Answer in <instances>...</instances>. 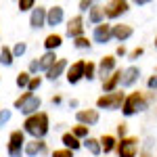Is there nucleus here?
<instances>
[{
	"instance_id": "nucleus-36",
	"label": "nucleus",
	"mask_w": 157,
	"mask_h": 157,
	"mask_svg": "<svg viewBox=\"0 0 157 157\" xmlns=\"http://www.w3.org/2000/svg\"><path fill=\"white\" fill-rule=\"evenodd\" d=\"M143 52H145V48H140V46H138V48H134L128 57H130V61H134V59H138V57H143Z\"/></svg>"
},
{
	"instance_id": "nucleus-31",
	"label": "nucleus",
	"mask_w": 157,
	"mask_h": 157,
	"mask_svg": "<svg viewBox=\"0 0 157 157\" xmlns=\"http://www.w3.org/2000/svg\"><path fill=\"white\" fill-rule=\"evenodd\" d=\"M29 78H32V75H29L27 71H21V73H17V80H15V82H17V86H19V88H27Z\"/></svg>"
},
{
	"instance_id": "nucleus-3",
	"label": "nucleus",
	"mask_w": 157,
	"mask_h": 157,
	"mask_svg": "<svg viewBox=\"0 0 157 157\" xmlns=\"http://www.w3.org/2000/svg\"><path fill=\"white\" fill-rule=\"evenodd\" d=\"M13 107L19 109L23 115H34L38 113V109L42 107V98L36 97V94H32V92H23L19 98H15V103H13Z\"/></svg>"
},
{
	"instance_id": "nucleus-29",
	"label": "nucleus",
	"mask_w": 157,
	"mask_h": 157,
	"mask_svg": "<svg viewBox=\"0 0 157 157\" xmlns=\"http://www.w3.org/2000/svg\"><path fill=\"white\" fill-rule=\"evenodd\" d=\"M90 44H92V42H90L86 36H80V38H75V40H73V46H75V48H80V50L90 48Z\"/></svg>"
},
{
	"instance_id": "nucleus-33",
	"label": "nucleus",
	"mask_w": 157,
	"mask_h": 157,
	"mask_svg": "<svg viewBox=\"0 0 157 157\" xmlns=\"http://www.w3.org/2000/svg\"><path fill=\"white\" fill-rule=\"evenodd\" d=\"M17 6H19V11H21V13H25V11H32V9L36 6V2H34V0H19Z\"/></svg>"
},
{
	"instance_id": "nucleus-38",
	"label": "nucleus",
	"mask_w": 157,
	"mask_h": 157,
	"mask_svg": "<svg viewBox=\"0 0 157 157\" xmlns=\"http://www.w3.org/2000/svg\"><path fill=\"white\" fill-rule=\"evenodd\" d=\"M147 86H149V90H157V75H151L147 80Z\"/></svg>"
},
{
	"instance_id": "nucleus-4",
	"label": "nucleus",
	"mask_w": 157,
	"mask_h": 157,
	"mask_svg": "<svg viewBox=\"0 0 157 157\" xmlns=\"http://www.w3.org/2000/svg\"><path fill=\"white\" fill-rule=\"evenodd\" d=\"M25 134L23 130H13L9 136V145H6V153L11 157H21L23 155V147H25Z\"/></svg>"
},
{
	"instance_id": "nucleus-26",
	"label": "nucleus",
	"mask_w": 157,
	"mask_h": 157,
	"mask_svg": "<svg viewBox=\"0 0 157 157\" xmlns=\"http://www.w3.org/2000/svg\"><path fill=\"white\" fill-rule=\"evenodd\" d=\"M13 61H15V57H13V52L9 46H2V50H0V63L4 65V67H11Z\"/></svg>"
},
{
	"instance_id": "nucleus-2",
	"label": "nucleus",
	"mask_w": 157,
	"mask_h": 157,
	"mask_svg": "<svg viewBox=\"0 0 157 157\" xmlns=\"http://www.w3.org/2000/svg\"><path fill=\"white\" fill-rule=\"evenodd\" d=\"M147 107H149V98H147L140 90H136V92H130L128 97L124 98V103H121V113H124L126 117H130V115H136V113L145 111Z\"/></svg>"
},
{
	"instance_id": "nucleus-20",
	"label": "nucleus",
	"mask_w": 157,
	"mask_h": 157,
	"mask_svg": "<svg viewBox=\"0 0 157 157\" xmlns=\"http://www.w3.org/2000/svg\"><path fill=\"white\" fill-rule=\"evenodd\" d=\"M98 145H101V153H111L115 151V145H117V138L113 134H103L98 138Z\"/></svg>"
},
{
	"instance_id": "nucleus-21",
	"label": "nucleus",
	"mask_w": 157,
	"mask_h": 157,
	"mask_svg": "<svg viewBox=\"0 0 157 157\" xmlns=\"http://www.w3.org/2000/svg\"><path fill=\"white\" fill-rule=\"evenodd\" d=\"M61 44H63V36L61 34H48V36L44 38V48H46V52H55Z\"/></svg>"
},
{
	"instance_id": "nucleus-35",
	"label": "nucleus",
	"mask_w": 157,
	"mask_h": 157,
	"mask_svg": "<svg viewBox=\"0 0 157 157\" xmlns=\"http://www.w3.org/2000/svg\"><path fill=\"white\" fill-rule=\"evenodd\" d=\"M11 111H9V109H0V126H4V124H6V121L11 120Z\"/></svg>"
},
{
	"instance_id": "nucleus-43",
	"label": "nucleus",
	"mask_w": 157,
	"mask_h": 157,
	"mask_svg": "<svg viewBox=\"0 0 157 157\" xmlns=\"http://www.w3.org/2000/svg\"><path fill=\"white\" fill-rule=\"evenodd\" d=\"M155 48H157V38H155Z\"/></svg>"
},
{
	"instance_id": "nucleus-30",
	"label": "nucleus",
	"mask_w": 157,
	"mask_h": 157,
	"mask_svg": "<svg viewBox=\"0 0 157 157\" xmlns=\"http://www.w3.org/2000/svg\"><path fill=\"white\" fill-rule=\"evenodd\" d=\"M40 84H42V78H40V75H32V78H29V84H27V92L34 94L38 88H40Z\"/></svg>"
},
{
	"instance_id": "nucleus-8",
	"label": "nucleus",
	"mask_w": 157,
	"mask_h": 157,
	"mask_svg": "<svg viewBox=\"0 0 157 157\" xmlns=\"http://www.w3.org/2000/svg\"><path fill=\"white\" fill-rule=\"evenodd\" d=\"M84 67H86V61H75L67 67V82L69 84H78L84 80Z\"/></svg>"
},
{
	"instance_id": "nucleus-37",
	"label": "nucleus",
	"mask_w": 157,
	"mask_h": 157,
	"mask_svg": "<svg viewBox=\"0 0 157 157\" xmlns=\"http://www.w3.org/2000/svg\"><path fill=\"white\" fill-rule=\"evenodd\" d=\"M92 4H94L92 0H82L78 6H80V11H90V9H92Z\"/></svg>"
},
{
	"instance_id": "nucleus-11",
	"label": "nucleus",
	"mask_w": 157,
	"mask_h": 157,
	"mask_svg": "<svg viewBox=\"0 0 157 157\" xmlns=\"http://www.w3.org/2000/svg\"><path fill=\"white\" fill-rule=\"evenodd\" d=\"M67 36L73 38V40L84 36V17L82 15H75V17H71L67 21Z\"/></svg>"
},
{
	"instance_id": "nucleus-7",
	"label": "nucleus",
	"mask_w": 157,
	"mask_h": 157,
	"mask_svg": "<svg viewBox=\"0 0 157 157\" xmlns=\"http://www.w3.org/2000/svg\"><path fill=\"white\" fill-rule=\"evenodd\" d=\"M128 11H130V2H126V0H111L103 6V15L107 19H117Z\"/></svg>"
},
{
	"instance_id": "nucleus-27",
	"label": "nucleus",
	"mask_w": 157,
	"mask_h": 157,
	"mask_svg": "<svg viewBox=\"0 0 157 157\" xmlns=\"http://www.w3.org/2000/svg\"><path fill=\"white\" fill-rule=\"evenodd\" d=\"M94 78H97V63H92V61H86L84 80H94Z\"/></svg>"
},
{
	"instance_id": "nucleus-13",
	"label": "nucleus",
	"mask_w": 157,
	"mask_h": 157,
	"mask_svg": "<svg viewBox=\"0 0 157 157\" xmlns=\"http://www.w3.org/2000/svg\"><path fill=\"white\" fill-rule=\"evenodd\" d=\"M92 40L98 42V44H107L109 40H111V25L109 23H98L94 25V32H92Z\"/></svg>"
},
{
	"instance_id": "nucleus-24",
	"label": "nucleus",
	"mask_w": 157,
	"mask_h": 157,
	"mask_svg": "<svg viewBox=\"0 0 157 157\" xmlns=\"http://www.w3.org/2000/svg\"><path fill=\"white\" fill-rule=\"evenodd\" d=\"M88 21L92 25H98L105 21V15H103V6H97V4H92V9L88 11Z\"/></svg>"
},
{
	"instance_id": "nucleus-34",
	"label": "nucleus",
	"mask_w": 157,
	"mask_h": 157,
	"mask_svg": "<svg viewBox=\"0 0 157 157\" xmlns=\"http://www.w3.org/2000/svg\"><path fill=\"white\" fill-rule=\"evenodd\" d=\"M52 157H73V151H69V149H55Z\"/></svg>"
},
{
	"instance_id": "nucleus-32",
	"label": "nucleus",
	"mask_w": 157,
	"mask_h": 157,
	"mask_svg": "<svg viewBox=\"0 0 157 157\" xmlns=\"http://www.w3.org/2000/svg\"><path fill=\"white\" fill-rule=\"evenodd\" d=\"M25 50H27V44H25V42H17V44H15V46L11 48V52H13V57L17 59V57L25 55Z\"/></svg>"
},
{
	"instance_id": "nucleus-41",
	"label": "nucleus",
	"mask_w": 157,
	"mask_h": 157,
	"mask_svg": "<svg viewBox=\"0 0 157 157\" xmlns=\"http://www.w3.org/2000/svg\"><path fill=\"white\" fill-rule=\"evenodd\" d=\"M140 157H153V155H151V151H147V149H145V151L140 153Z\"/></svg>"
},
{
	"instance_id": "nucleus-22",
	"label": "nucleus",
	"mask_w": 157,
	"mask_h": 157,
	"mask_svg": "<svg viewBox=\"0 0 157 157\" xmlns=\"http://www.w3.org/2000/svg\"><path fill=\"white\" fill-rule=\"evenodd\" d=\"M57 59H59V57H57L55 52H44V55L38 59V71H48Z\"/></svg>"
},
{
	"instance_id": "nucleus-17",
	"label": "nucleus",
	"mask_w": 157,
	"mask_h": 157,
	"mask_svg": "<svg viewBox=\"0 0 157 157\" xmlns=\"http://www.w3.org/2000/svg\"><path fill=\"white\" fill-rule=\"evenodd\" d=\"M67 67H69V63H67V59H57L55 63H52V67H50L48 71H46V78L55 82V80H59L61 75H63V73L67 71Z\"/></svg>"
},
{
	"instance_id": "nucleus-6",
	"label": "nucleus",
	"mask_w": 157,
	"mask_h": 157,
	"mask_svg": "<svg viewBox=\"0 0 157 157\" xmlns=\"http://www.w3.org/2000/svg\"><path fill=\"white\" fill-rule=\"evenodd\" d=\"M126 94L121 90H115V92H107L103 97L97 98V109H121V103H124Z\"/></svg>"
},
{
	"instance_id": "nucleus-9",
	"label": "nucleus",
	"mask_w": 157,
	"mask_h": 157,
	"mask_svg": "<svg viewBox=\"0 0 157 157\" xmlns=\"http://www.w3.org/2000/svg\"><path fill=\"white\" fill-rule=\"evenodd\" d=\"M29 25H32L34 29H40V27H44V25H46V6L36 4V6L32 9V15H29Z\"/></svg>"
},
{
	"instance_id": "nucleus-40",
	"label": "nucleus",
	"mask_w": 157,
	"mask_h": 157,
	"mask_svg": "<svg viewBox=\"0 0 157 157\" xmlns=\"http://www.w3.org/2000/svg\"><path fill=\"white\" fill-rule=\"evenodd\" d=\"M115 55H117V57H124V55H126V48H124V44H121V46H117Z\"/></svg>"
},
{
	"instance_id": "nucleus-19",
	"label": "nucleus",
	"mask_w": 157,
	"mask_h": 157,
	"mask_svg": "<svg viewBox=\"0 0 157 157\" xmlns=\"http://www.w3.org/2000/svg\"><path fill=\"white\" fill-rule=\"evenodd\" d=\"M120 80H121V69H115L111 75H107V78L103 80V90H105V94H107V92H115L117 86H120Z\"/></svg>"
},
{
	"instance_id": "nucleus-25",
	"label": "nucleus",
	"mask_w": 157,
	"mask_h": 157,
	"mask_svg": "<svg viewBox=\"0 0 157 157\" xmlns=\"http://www.w3.org/2000/svg\"><path fill=\"white\" fill-rule=\"evenodd\" d=\"M82 147H86V151L88 153H92V155H101V145H98V138H92V136H88L82 140Z\"/></svg>"
},
{
	"instance_id": "nucleus-14",
	"label": "nucleus",
	"mask_w": 157,
	"mask_h": 157,
	"mask_svg": "<svg viewBox=\"0 0 157 157\" xmlns=\"http://www.w3.org/2000/svg\"><path fill=\"white\" fill-rule=\"evenodd\" d=\"M138 75H140V69H138V67H134V65L126 67V69L121 71V80H120L121 88H130V86H134L136 80H138Z\"/></svg>"
},
{
	"instance_id": "nucleus-23",
	"label": "nucleus",
	"mask_w": 157,
	"mask_h": 157,
	"mask_svg": "<svg viewBox=\"0 0 157 157\" xmlns=\"http://www.w3.org/2000/svg\"><path fill=\"white\" fill-rule=\"evenodd\" d=\"M61 143L65 145V149H69V151H78L80 147H82V140H78L71 132H65L61 136Z\"/></svg>"
},
{
	"instance_id": "nucleus-12",
	"label": "nucleus",
	"mask_w": 157,
	"mask_h": 157,
	"mask_svg": "<svg viewBox=\"0 0 157 157\" xmlns=\"http://www.w3.org/2000/svg\"><path fill=\"white\" fill-rule=\"evenodd\" d=\"M75 120H78V124L90 128V126H94L98 121V111L97 109H80V111L75 113Z\"/></svg>"
},
{
	"instance_id": "nucleus-1",
	"label": "nucleus",
	"mask_w": 157,
	"mask_h": 157,
	"mask_svg": "<svg viewBox=\"0 0 157 157\" xmlns=\"http://www.w3.org/2000/svg\"><path fill=\"white\" fill-rule=\"evenodd\" d=\"M50 130V121H48V113L38 111L34 115L25 117L23 121V134H29L34 140H42Z\"/></svg>"
},
{
	"instance_id": "nucleus-42",
	"label": "nucleus",
	"mask_w": 157,
	"mask_h": 157,
	"mask_svg": "<svg viewBox=\"0 0 157 157\" xmlns=\"http://www.w3.org/2000/svg\"><path fill=\"white\" fill-rule=\"evenodd\" d=\"M61 103V97H52V105H59Z\"/></svg>"
},
{
	"instance_id": "nucleus-10",
	"label": "nucleus",
	"mask_w": 157,
	"mask_h": 157,
	"mask_svg": "<svg viewBox=\"0 0 157 157\" xmlns=\"http://www.w3.org/2000/svg\"><path fill=\"white\" fill-rule=\"evenodd\" d=\"M63 19H65V11H63L61 4H55V6L46 9V25H48V27H57V25H61Z\"/></svg>"
},
{
	"instance_id": "nucleus-16",
	"label": "nucleus",
	"mask_w": 157,
	"mask_h": 157,
	"mask_svg": "<svg viewBox=\"0 0 157 157\" xmlns=\"http://www.w3.org/2000/svg\"><path fill=\"white\" fill-rule=\"evenodd\" d=\"M134 34L132 25H126V23H117V25H111V38H115L117 42H126L128 38Z\"/></svg>"
},
{
	"instance_id": "nucleus-5",
	"label": "nucleus",
	"mask_w": 157,
	"mask_h": 157,
	"mask_svg": "<svg viewBox=\"0 0 157 157\" xmlns=\"http://www.w3.org/2000/svg\"><path fill=\"white\" fill-rule=\"evenodd\" d=\"M115 151H117V157H136V153H138V138L136 136L120 138L117 145H115Z\"/></svg>"
},
{
	"instance_id": "nucleus-18",
	"label": "nucleus",
	"mask_w": 157,
	"mask_h": 157,
	"mask_svg": "<svg viewBox=\"0 0 157 157\" xmlns=\"http://www.w3.org/2000/svg\"><path fill=\"white\" fill-rule=\"evenodd\" d=\"M46 151V143L44 140H27L25 143V147H23V153L27 157H36V155H40V153H44Z\"/></svg>"
},
{
	"instance_id": "nucleus-28",
	"label": "nucleus",
	"mask_w": 157,
	"mask_h": 157,
	"mask_svg": "<svg viewBox=\"0 0 157 157\" xmlns=\"http://www.w3.org/2000/svg\"><path fill=\"white\" fill-rule=\"evenodd\" d=\"M71 134L78 138V140H82V138H88V128L86 126H82V124H78V126H73Z\"/></svg>"
},
{
	"instance_id": "nucleus-15",
	"label": "nucleus",
	"mask_w": 157,
	"mask_h": 157,
	"mask_svg": "<svg viewBox=\"0 0 157 157\" xmlns=\"http://www.w3.org/2000/svg\"><path fill=\"white\" fill-rule=\"evenodd\" d=\"M113 71H115V57L113 55H107V57H103L98 61L97 75H103V80H105V75H111Z\"/></svg>"
},
{
	"instance_id": "nucleus-39",
	"label": "nucleus",
	"mask_w": 157,
	"mask_h": 157,
	"mask_svg": "<svg viewBox=\"0 0 157 157\" xmlns=\"http://www.w3.org/2000/svg\"><path fill=\"white\" fill-rule=\"evenodd\" d=\"M126 130H128V126H126V124H120V126H117V136L124 138V136H126Z\"/></svg>"
}]
</instances>
